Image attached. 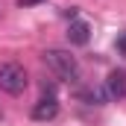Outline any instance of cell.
<instances>
[{"mask_svg":"<svg viewBox=\"0 0 126 126\" xmlns=\"http://www.w3.org/2000/svg\"><path fill=\"white\" fill-rule=\"evenodd\" d=\"M44 64L64 82H76L79 79V62L70 50H44Z\"/></svg>","mask_w":126,"mask_h":126,"instance_id":"6da1fadb","label":"cell"},{"mask_svg":"<svg viewBox=\"0 0 126 126\" xmlns=\"http://www.w3.org/2000/svg\"><path fill=\"white\" fill-rule=\"evenodd\" d=\"M27 85H30V76H27V70L18 62H3L0 64V88L6 94L18 97V94L27 91Z\"/></svg>","mask_w":126,"mask_h":126,"instance_id":"7a4b0ae2","label":"cell"},{"mask_svg":"<svg viewBox=\"0 0 126 126\" xmlns=\"http://www.w3.org/2000/svg\"><path fill=\"white\" fill-rule=\"evenodd\" d=\"M59 114V100L50 94V97H41L35 106H32V120H53Z\"/></svg>","mask_w":126,"mask_h":126,"instance_id":"3957f363","label":"cell"},{"mask_svg":"<svg viewBox=\"0 0 126 126\" xmlns=\"http://www.w3.org/2000/svg\"><path fill=\"white\" fill-rule=\"evenodd\" d=\"M106 94L111 100H123L126 97V70H111L106 79Z\"/></svg>","mask_w":126,"mask_h":126,"instance_id":"277c9868","label":"cell"},{"mask_svg":"<svg viewBox=\"0 0 126 126\" xmlns=\"http://www.w3.org/2000/svg\"><path fill=\"white\" fill-rule=\"evenodd\" d=\"M88 38H91V27L85 24V21H70V27H67V41L70 44H88Z\"/></svg>","mask_w":126,"mask_h":126,"instance_id":"5b68a950","label":"cell"},{"mask_svg":"<svg viewBox=\"0 0 126 126\" xmlns=\"http://www.w3.org/2000/svg\"><path fill=\"white\" fill-rule=\"evenodd\" d=\"M82 100H85V103H94V106H103V103H106V91H103V88H85V91H82Z\"/></svg>","mask_w":126,"mask_h":126,"instance_id":"8992f818","label":"cell"},{"mask_svg":"<svg viewBox=\"0 0 126 126\" xmlns=\"http://www.w3.org/2000/svg\"><path fill=\"white\" fill-rule=\"evenodd\" d=\"M32 3H41V0H18V6H32Z\"/></svg>","mask_w":126,"mask_h":126,"instance_id":"52a82bcc","label":"cell"},{"mask_svg":"<svg viewBox=\"0 0 126 126\" xmlns=\"http://www.w3.org/2000/svg\"><path fill=\"white\" fill-rule=\"evenodd\" d=\"M120 53H126V32L120 35Z\"/></svg>","mask_w":126,"mask_h":126,"instance_id":"ba28073f","label":"cell"}]
</instances>
